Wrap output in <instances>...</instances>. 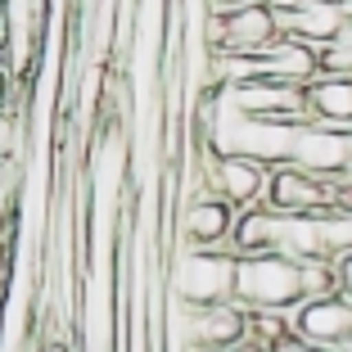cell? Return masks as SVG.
Segmentation results:
<instances>
[{
    "label": "cell",
    "mask_w": 352,
    "mask_h": 352,
    "mask_svg": "<svg viewBox=\"0 0 352 352\" xmlns=\"http://www.w3.org/2000/svg\"><path fill=\"white\" fill-rule=\"evenodd\" d=\"M235 253H199V249H181L167 267V289L172 302L186 311L199 307H217V302H235Z\"/></svg>",
    "instance_id": "cell-1"
},
{
    "label": "cell",
    "mask_w": 352,
    "mask_h": 352,
    "mask_svg": "<svg viewBox=\"0 0 352 352\" xmlns=\"http://www.w3.org/2000/svg\"><path fill=\"white\" fill-rule=\"evenodd\" d=\"M307 113L316 126H334V131H348L352 126V77H334L321 73L307 86Z\"/></svg>",
    "instance_id": "cell-11"
},
{
    "label": "cell",
    "mask_w": 352,
    "mask_h": 352,
    "mask_svg": "<svg viewBox=\"0 0 352 352\" xmlns=\"http://www.w3.org/2000/svg\"><path fill=\"white\" fill-rule=\"evenodd\" d=\"M262 5H267V10H276L280 19H285V14H294V10H302V5H307V0H262Z\"/></svg>",
    "instance_id": "cell-17"
},
{
    "label": "cell",
    "mask_w": 352,
    "mask_h": 352,
    "mask_svg": "<svg viewBox=\"0 0 352 352\" xmlns=\"http://www.w3.org/2000/svg\"><path fill=\"white\" fill-rule=\"evenodd\" d=\"M276 253H285V258H294V262L325 258L321 217H280L276 221Z\"/></svg>",
    "instance_id": "cell-12"
},
{
    "label": "cell",
    "mask_w": 352,
    "mask_h": 352,
    "mask_svg": "<svg viewBox=\"0 0 352 352\" xmlns=\"http://www.w3.org/2000/svg\"><path fill=\"white\" fill-rule=\"evenodd\" d=\"M217 19H221V36H217V50L212 54H244V59H253V54L271 50L285 36L280 32V14L267 10L262 0H249V5L226 10Z\"/></svg>",
    "instance_id": "cell-7"
},
{
    "label": "cell",
    "mask_w": 352,
    "mask_h": 352,
    "mask_svg": "<svg viewBox=\"0 0 352 352\" xmlns=\"http://www.w3.org/2000/svg\"><path fill=\"white\" fill-rule=\"evenodd\" d=\"M267 181H271V167L253 163V158H221L212 149H204V186L208 195L226 199L235 212H249V208H262L267 199Z\"/></svg>",
    "instance_id": "cell-5"
},
{
    "label": "cell",
    "mask_w": 352,
    "mask_h": 352,
    "mask_svg": "<svg viewBox=\"0 0 352 352\" xmlns=\"http://www.w3.org/2000/svg\"><path fill=\"white\" fill-rule=\"evenodd\" d=\"M226 104L244 118H262V122H289V126H307L311 113H307V86H285V82H239V86H226Z\"/></svg>",
    "instance_id": "cell-4"
},
{
    "label": "cell",
    "mask_w": 352,
    "mask_h": 352,
    "mask_svg": "<svg viewBox=\"0 0 352 352\" xmlns=\"http://www.w3.org/2000/svg\"><path fill=\"white\" fill-rule=\"evenodd\" d=\"M276 352H316V348H307V343H298V339H289V343H280Z\"/></svg>",
    "instance_id": "cell-20"
},
{
    "label": "cell",
    "mask_w": 352,
    "mask_h": 352,
    "mask_svg": "<svg viewBox=\"0 0 352 352\" xmlns=\"http://www.w3.org/2000/svg\"><path fill=\"white\" fill-rule=\"evenodd\" d=\"M339 5H343V14H348V23H352V0H339Z\"/></svg>",
    "instance_id": "cell-22"
},
{
    "label": "cell",
    "mask_w": 352,
    "mask_h": 352,
    "mask_svg": "<svg viewBox=\"0 0 352 352\" xmlns=\"http://www.w3.org/2000/svg\"><path fill=\"white\" fill-rule=\"evenodd\" d=\"M321 73H334V77H352V23L330 50H321Z\"/></svg>",
    "instance_id": "cell-14"
},
{
    "label": "cell",
    "mask_w": 352,
    "mask_h": 352,
    "mask_svg": "<svg viewBox=\"0 0 352 352\" xmlns=\"http://www.w3.org/2000/svg\"><path fill=\"white\" fill-rule=\"evenodd\" d=\"M5 54H10V36L0 32V63H5Z\"/></svg>",
    "instance_id": "cell-21"
},
{
    "label": "cell",
    "mask_w": 352,
    "mask_h": 352,
    "mask_svg": "<svg viewBox=\"0 0 352 352\" xmlns=\"http://www.w3.org/2000/svg\"><path fill=\"white\" fill-rule=\"evenodd\" d=\"M280 32L294 36V41H302V45H311V50H330L343 32H348V14H343L339 0H307L302 10L280 19Z\"/></svg>",
    "instance_id": "cell-10"
},
{
    "label": "cell",
    "mask_w": 352,
    "mask_h": 352,
    "mask_svg": "<svg viewBox=\"0 0 352 352\" xmlns=\"http://www.w3.org/2000/svg\"><path fill=\"white\" fill-rule=\"evenodd\" d=\"M239 212L217 195H199L186 199L176 212V235L181 249H199V253H230V235H235Z\"/></svg>",
    "instance_id": "cell-6"
},
{
    "label": "cell",
    "mask_w": 352,
    "mask_h": 352,
    "mask_svg": "<svg viewBox=\"0 0 352 352\" xmlns=\"http://www.w3.org/2000/svg\"><path fill=\"white\" fill-rule=\"evenodd\" d=\"M10 91H14V73L0 63V113H5V104H10Z\"/></svg>",
    "instance_id": "cell-16"
},
{
    "label": "cell",
    "mask_w": 352,
    "mask_h": 352,
    "mask_svg": "<svg viewBox=\"0 0 352 352\" xmlns=\"http://www.w3.org/2000/svg\"><path fill=\"white\" fill-rule=\"evenodd\" d=\"M262 208H271L276 217H321V212L339 208V190L330 181H321V176L285 163V167H271Z\"/></svg>",
    "instance_id": "cell-3"
},
{
    "label": "cell",
    "mask_w": 352,
    "mask_h": 352,
    "mask_svg": "<svg viewBox=\"0 0 352 352\" xmlns=\"http://www.w3.org/2000/svg\"><path fill=\"white\" fill-rule=\"evenodd\" d=\"M0 32H5V0H0Z\"/></svg>",
    "instance_id": "cell-24"
},
{
    "label": "cell",
    "mask_w": 352,
    "mask_h": 352,
    "mask_svg": "<svg viewBox=\"0 0 352 352\" xmlns=\"http://www.w3.org/2000/svg\"><path fill=\"white\" fill-rule=\"evenodd\" d=\"M330 352H352V343H339V348H330Z\"/></svg>",
    "instance_id": "cell-23"
},
{
    "label": "cell",
    "mask_w": 352,
    "mask_h": 352,
    "mask_svg": "<svg viewBox=\"0 0 352 352\" xmlns=\"http://www.w3.org/2000/svg\"><path fill=\"white\" fill-rule=\"evenodd\" d=\"M339 294L352 302V258H343V262H339Z\"/></svg>",
    "instance_id": "cell-15"
},
{
    "label": "cell",
    "mask_w": 352,
    "mask_h": 352,
    "mask_svg": "<svg viewBox=\"0 0 352 352\" xmlns=\"http://www.w3.org/2000/svg\"><path fill=\"white\" fill-rule=\"evenodd\" d=\"M321 244H325V258H334V262L352 258V208L321 212Z\"/></svg>",
    "instance_id": "cell-13"
},
{
    "label": "cell",
    "mask_w": 352,
    "mask_h": 352,
    "mask_svg": "<svg viewBox=\"0 0 352 352\" xmlns=\"http://www.w3.org/2000/svg\"><path fill=\"white\" fill-rule=\"evenodd\" d=\"M294 167H302V172L321 176V181H330L334 190H339V181L348 176L352 167V145H348V131H334V126H298V140H294Z\"/></svg>",
    "instance_id": "cell-8"
},
{
    "label": "cell",
    "mask_w": 352,
    "mask_h": 352,
    "mask_svg": "<svg viewBox=\"0 0 352 352\" xmlns=\"http://www.w3.org/2000/svg\"><path fill=\"white\" fill-rule=\"evenodd\" d=\"M235 302L244 311H294V307H302V262L285 258V253L239 258Z\"/></svg>",
    "instance_id": "cell-2"
},
{
    "label": "cell",
    "mask_w": 352,
    "mask_h": 352,
    "mask_svg": "<svg viewBox=\"0 0 352 352\" xmlns=\"http://www.w3.org/2000/svg\"><path fill=\"white\" fill-rule=\"evenodd\" d=\"M289 321H294V339L316 348V352L352 343V302L343 294H334V298H307L302 307H294Z\"/></svg>",
    "instance_id": "cell-9"
},
{
    "label": "cell",
    "mask_w": 352,
    "mask_h": 352,
    "mask_svg": "<svg viewBox=\"0 0 352 352\" xmlns=\"http://www.w3.org/2000/svg\"><path fill=\"white\" fill-rule=\"evenodd\" d=\"M32 352H73V343H68V339H41Z\"/></svg>",
    "instance_id": "cell-18"
},
{
    "label": "cell",
    "mask_w": 352,
    "mask_h": 352,
    "mask_svg": "<svg viewBox=\"0 0 352 352\" xmlns=\"http://www.w3.org/2000/svg\"><path fill=\"white\" fill-rule=\"evenodd\" d=\"M239 5H249V0H208V10H212V14H226V10H239Z\"/></svg>",
    "instance_id": "cell-19"
}]
</instances>
